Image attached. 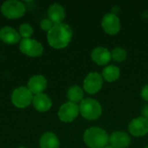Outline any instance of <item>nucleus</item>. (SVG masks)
<instances>
[{
    "instance_id": "15",
    "label": "nucleus",
    "mask_w": 148,
    "mask_h": 148,
    "mask_svg": "<svg viewBox=\"0 0 148 148\" xmlns=\"http://www.w3.org/2000/svg\"><path fill=\"white\" fill-rule=\"evenodd\" d=\"M49 19L54 24L62 23L63 19L65 18V10L64 8L59 3H53L49 6L48 10Z\"/></svg>"
},
{
    "instance_id": "14",
    "label": "nucleus",
    "mask_w": 148,
    "mask_h": 148,
    "mask_svg": "<svg viewBox=\"0 0 148 148\" xmlns=\"http://www.w3.org/2000/svg\"><path fill=\"white\" fill-rule=\"evenodd\" d=\"M20 34L10 26L3 27L0 29V39L7 44H15L20 41Z\"/></svg>"
},
{
    "instance_id": "2",
    "label": "nucleus",
    "mask_w": 148,
    "mask_h": 148,
    "mask_svg": "<svg viewBox=\"0 0 148 148\" xmlns=\"http://www.w3.org/2000/svg\"><path fill=\"white\" fill-rule=\"evenodd\" d=\"M83 140L90 148H104L107 147L109 138L105 130L100 127H90L84 133Z\"/></svg>"
},
{
    "instance_id": "20",
    "label": "nucleus",
    "mask_w": 148,
    "mask_h": 148,
    "mask_svg": "<svg viewBox=\"0 0 148 148\" xmlns=\"http://www.w3.org/2000/svg\"><path fill=\"white\" fill-rule=\"evenodd\" d=\"M111 56L114 61L121 62H123L124 60H126L127 52L125 49H123L121 48H115L111 52Z\"/></svg>"
},
{
    "instance_id": "17",
    "label": "nucleus",
    "mask_w": 148,
    "mask_h": 148,
    "mask_svg": "<svg viewBox=\"0 0 148 148\" xmlns=\"http://www.w3.org/2000/svg\"><path fill=\"white\" fill-rule=\"evenodd\" d=\"M39 145L40 148H59L60 142L55 134L51 132H47L42 135Z\"/></svg>"
},
{
    "instance_id": "16",
    "label": "nucleus",
    "mask_w": 148,
    "mask_h": 148,
    "mask_svg": "<svg viewBox=\"0 0 148 148\" xmlns=\"http://www.w3.org/2000/svg\"><path fill=\"white\" fill-rule=\"evenodd\" d=\"M32 104L38 112H47L52 106L50 98L45 94H40L33 97Z\"/></svg>"
},
{
    "instance_id": "9",
    "label": "nucleus",
    "mask_w": 148,
    "mask_h": 148,
    "mask_svg": "<svg viewBox=\"0 0 148 148\" xmlns=\"http://www.w3.org/2000/svg\"><path fill=\"white\" fill-rule=\"evenodd\" d=\"M101 26L105 32L109 35H115L121 29V23L119 17L114 13L106 14L101 22Z\"/></svg>"
},
{
    "instance_id": "11",
    "label": "nucleus",
    "mask_w": 148,
    "mask_h": 148,
    "mask_svg": "<svg viewBox=\"0 0 148 148\" xmlns=\"http://www.w3.org/2000/svg\"><path fill=\"white\" fill-rule=\"evenodd\" d=\"M47 88V80L44 76L41 75H36L32 76L28 82V89L32 93V95H37L42 94V92Z\"/></svg>"
},
{
    "instance_id": "6",
    "label": "nucleus",
    "mask_w": 148,
    "mask_h": 148,
    "mask_svg": "<svg viewBox=\"0 0 148 148\" xmlns=\"http://www.w3.org/2000/svg\"><path fill=\"white\" fill-rule=\"evenodd\" d=\"M19 49L22 53L31 57L40 56L43 52L42 45L38 41L31 38H26L21 40L19 44Z\"/></svg>"
},
{
    "instance_id": "7",
    "label": "nucleus",
    "mask_w": 148,
    "mask_h": 148,
    "mask_svg": "<svg viewBox=\"0 0 148 148\" xmlns=\"http://www.w3.org/2000/svg\"><path fill=\"white\" fill-rule=\"evenodd\" d=\"M102 83V76L96 72H93L88 74L85 78L83 82V88L87 93L94 95L101 90Z\"/></svg>"
},
{
    "instance_id": "8",
    "label": "nucleus",
    "mask_w": 148,
    "mask_h": 148,
    "mask_svg": "<svg viewBox=\"0 0 148 148\" xmlns=\"http://www.w3.org/2000/svg\"><path fill=\"white\" fill-rule=\"evenodd\" d=\"M79 112V107L75 103L69 101L61 106L58 111V116L63 122H71L78 116Z\"/></svg>"
},
{
    "instance_id": "26",
    "label": "nucleus",
    "mask_w": 148,
    "mask_h": 148,
    "mask_svg": "<svg viewBox=\"0 0 148 148\" xmlns=\"http://www.w3.org/2000/svg\"><path fill=\"white\" fill-rule=\"evenodd\" d=\"M146 148H148V146H147V147H146Z\"/></svg>"
},
{
    "instance_id": "3",
    "label": "nucleus",
    "mask_w": 148,
    "mask_h": 148,
    "mask_svg": "<svg viewBox=\"0 0 148 148\" xmlns=\"http://www.w3.org/2000/svg\"><path fill=\"white\" fill-rule=\"evenodd\" d=\"M79 110L81 114L87 120H96L101 115V104L94 99H85L82 101Z\"/></svg>"
},
{
    "instance_id": "19",
    "label": "nucleus",
    "mask_w": 148,
    "mask_h": 148,
    "mask_svg": "<svg viewBox=\"0 0 148 148\" xmlns=\"http://www.w3.org/2000/svg\"><path fill=\"white\" fill-rule=\"evenodd\" d=\"M67 97L70 101V102L76 103L82 100L83 98V91L78 86H73L69 88L67 93Z\"/></svg>"
},
{
    "instance_id": "13",
    "label": "nucleus",
    "mask_w": 148,
    "mask_h": 148,
    "mask_svg": "<svg viewBox=\"0 0 148 148\" xmlns=\"http://www.w3.org/2000/svg\"><path fill=\"white\" fill-rule=\"evenodd\" d=\"M91 58L98 65H106L110 62L112 56L108 49L104 47H97L92 51Z\"/></svg>"
},
{
    "instance_id": "18",
    "label": "nucleus",
    "mask_w": 148,
    "mask_h": 148,
    "mask_svg": "<svg viewBox=\"0 0 148 148\" xmlns=\"http://www.w3.org/2000/svg\"><path fill=\"white\" fill-rule=\"evenodd\" d=\"M102 77L108 82H113L120 77V69L115 65H109L102 71Z\"/></svg>"
},
{
    "instance_id": "10",
    "label": "nucleus",
    "mask_w": 148,
    "mask_h": 148,
    "mask_svg": "<svg viewBox=\"0 0 148 148\" xmlns=\"http://www.w3.org/2000/svg\"><path fill=\"white\" fill-rule=\"evenodd\" d=\"M128 129L130 134L135 137L144 136L148 133V120L145 117H138L130 122Z\"/></svg>"
},
{
    "instance_id": "24",
    "label": "nucleus",
    "mask_w": 148,
    "mask_h": 148,
    "mask_svg": "<svg viewBox=\"0 0 148 148\" xmlns=\"http://www.w3.org/2000/svg\"><path fill=\"white\" fill-rule=\"evenodd\" d=\"M142 114L145 118H147L148 120V104L145 105L142 108Z\"/></svg>"
},
{
    "instance_id": "23",
    "label": "nucleus",
    "mask_w": 148,
    "mask_h": 148,
    "mask_svg": "<svg viewBox=\"0 0 148 148\" xmlns=\"http://www.w3.org/2000/svg\"><path fill=\"white\" fill-rule=\"evenodd\" d=\"M141 97L145 100L148 101V85H146L142 90H141Z\"/></svg>"
},
{
    "instance_id": "12",
    "label": "nucleus",
    "mask_w": 148,
    "mask_h": 148,
    "mask_svg": "<svg viewBox=\"0 0 148 148\" xmlns=\"http://www.w3.org/2000/svg\"><path fill=\"white\" fill-rule=\"evenodd\" d=\"M109 142L114 148H126L130 145L131 139L124 132H115L109 137Z\"/></svg>"
},
{
    "instance_id": "4",
    "label": "nucleus",
    "mask_w": 148,
    "mask_h": 148,
    "mask_svg": "<svg viewBox=\"0 0 148 148\" xmlns=\"http://www.w3.org/2000/svg\"><path fill=\"white\" fill-rule=\"evenodd\" d=\"M2 14L9 19H16L22 17L25 13V6L23 3L16 0L4 2L1 6Z\"/></svg>"
},
{
    "instance_id": "1",
    "label": "nucleus",
    "mask_w": 148,
    "mask_h": 148,
    "mask_svg": "<svg viewBox=\"0 0 148 148\" xmlns=\"http://www.w3.org/2000/svg\"><path fill=\"white\" fill-rule=\"evenodd\" d=\"M72 38V29L66 23L55 24L48 32L47 39L49 45L55 49H63L69 45Z\"/></svg>"
},
{
    "instance_id": "5",
    "label": "nucleus",
    "mask_w": 148,
    "mask_h": 148,
    "mask_svg": "<svg viewBox=\"0 0 148 148\" xmlns=\"http://www.w3.org/2000/svg\"><path fill=\"white\" fill-rule=\"evenodd\" d=\"M33 95L26 87H19L16 88L11 95V101L14 106L19 108L29 107L33 101Z\"/></svg>"
},
{
    "instance_id": "21",
    "label": "nucleus",
    "mask_w": 148,
    "mask_h": 148,
    "mask_svg": "<svg viewBox=\"0 0 148 148\" xmlns=\"http://www.w3.org/2000/svg\"><path fill=\"white\" fill-rule=\"evenodd\" d=\"M19 34L21 36L23 37V39L30 38V36L33 34V28L29 23H23L19 28Z\"/></svg>"
},
{
    "instance_id": "22",
    "label": "nucleus",
    "mask_w": 148,
    "mask_h": 148,
    "mask_svg": "<svg viewBox=\"0 0 148 148\" xmlns=\"http://www.w3.org/2000/svg\"><path fill=\"white\" fill-rule=\"evenodd\" d=\"M40 25H41L42 29H43L44 31H48V32H49V31L53 28V26H54L55 24H54L49 18H45V19H43V20H42Z\"/></svg>"
},
{
    "instance_id": "25",
    "label": "nucleus",
    "mask_w": 148,
    "mask_h": 148,
    "mask_svg": "<svg viewBox=\"0 0 148 148\" xmlns=\"http://www.w3.org/2000/svg\"><path fill=\"white\" fill-rule=\"evenodd\" d=\"M104 148H114L113 147H109V146H107V147H105Z\"/></svg>"
}]
</instances>
